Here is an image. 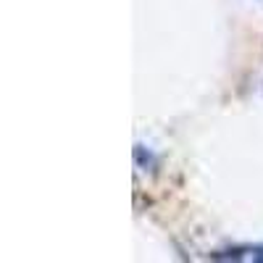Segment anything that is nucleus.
Wrapping results in <instances>:
<instances>
[{"mask_svg": "<svg viewBox=\"0 0 263 263\" xmlns=\"http://www.w3.org/2000/svg\"><path fill=\"white\" fill-rule=\"evenodd\" d=\"M132 156H135V166L145 174H158L161 168V158L153 153V147L142 145V142H135V150H132Z\"/></svg>", "mask_w": 263, "mask_h": 263, "instance_id": "f257e3e1", "label": "nucleus"}, {"mask_svg": "<svg viewBox=\"0 0 263 263\" xmlns=\"http://www.w3.org/2000/svg\"><path fill=\"white\" fill-rule=\"evenodd\" d=\"M248 253H250V248L234 245V248H227V250H213L208 258L211 260H242V258H248Z\"/></svg>", "mask_w": 263, "mask_h": 263, "instance_id": "f03ea898", "label": "nucleus"}, {"mask_svg": "<svg viewBox=\"0 0 263 263\" xmlns=\"http://www.w3.org/2000/svg\"><path fill=\"white\" fill-rule=\"evenodd\" d=\"M248 258H250V260H255V263H263V245H250Z\"/></svg>", "mask_w": 263, "mask_h": 263, "instance_id": "7ed1b4c3", "label": "nucleus"}]
</instances>
